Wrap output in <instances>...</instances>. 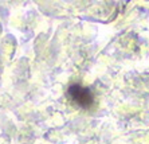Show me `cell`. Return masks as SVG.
<instances>
[{"instance_id": "obj_1", "label": "cell", "mask_w": 149, "mask_h": 144, "mask_svg": "<svg viewBox=\"0 0 149 144\" xmlns=\"http://www.w3.org/2000/svg\"><path fill=\"white\" fill-rule=\"evenodd\" d=\"M69 96L81 108H90L94 102L93 92L89 88H83L78 84H74L69 88Z\"/></svg>"}]
</instances>
